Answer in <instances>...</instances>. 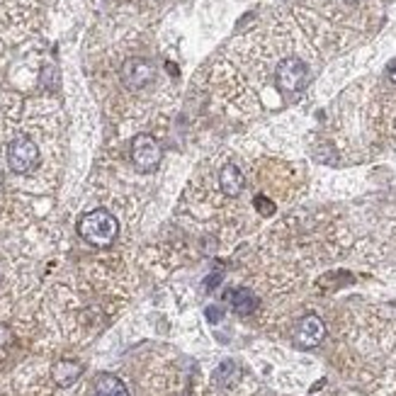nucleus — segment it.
<instances>
[{
	"label": "nucleus",
	"mask_w": 396,
	"mask_h": 396,
	"mask_svg": "<svg viewBox=\"0 0 396 396\" xmlns=\"http://www.w3.org/2000/svg\"><path fill=\"white\" fill-rule=\"evenodd\" d=\"M78 234L88 246L93 248H110L120 236V222L108 209H93L80 217Z\"/></svg>",
	"instance_id": "nucleus-1"
},
{
	"label": "nucleus",
	"mask_w": 396,
	"mask_h": 396,
	"mask_svg": "<svg viewBox=\"0 0 396 396\" xmlns=\"http://www.w3.org/2000/svg\"><path fill=\"white\" fill-rule=\"evenodd\" d=\"M39 163H41V153L32 139L17 137L13 144L8 146V165L13 173L27 175V173H32L34 168H39Z\"/></svg>",
	"instance_id": "nucleus-2"
},
{
	"label": "nucleus",
	"mask_w": 396,
	"mask_h": 396,
	"mask_svg": "<svg viewBox=\"0 0 396 396\" xmlns=\"http://www.w3.org/2000/svg\"><path fill=\"white\" fill-rule=\"evenodd\" d=\"M275 80L282 93H299L309 83V66L301 58L289 56L285 61H280V66L275 71Z\"/></svg>",
	"instance_id": "nucleus-3"
},
{
	"label": "nucleus",
	"mask_w": 396,
	"mask_h": 396,
	"mask_svg": "<svg viewBox=\"0 0 396 396\" xmlns=\"http://www.w3.org/2000/svg\"><path fill=\"white\" fill-rule=\"evenodd\" d=\"M132 161L139 170L144 173H151L156 170L163 161V149L151 134H137L132 139Z\"/></svg>",
	"instance_id": "nucleus-4"
},
{
	"label": "nucleus",
	"mask_w": 396,
	"mask_h": 396,
	"mask_svg": "<svg viewBox=\"0 0 396 396\" xmlns=\"http://www.w3.org/2000/svg\"><path fill=\"white\" fill-rule=\"evenodd\" d=\"M323 338H326V323H323V318L316 314L301 316L292 328V340L297 343L299 348H316V345H321Z\"/></svg>",
	"instance_id": "nucleus-5"
},
{
	"label": "nucleus",
	"mask_w": 396,
	"mask_h": 396,
	"mask_svg": "<svg viewBox=\"0 0 396 396\" xmlns=\"http://www.w3.org/2000/svg\"><path fill=\"white\" fill-rule=\"evenodd\" d=\"M120 75H122V83L129 88V90H141V88H146L153 80L156 68H153V63L149 61V58L132 56L122 63Z\"/></svg>",
	"instance_id": "nucleus-6"
},
{
	"label": "nucleus",
	"mask_w": 396,
	"mask_h": 396,
	"mask_svg": "<svg viewBox=\"0 0 396 396\" xmlns=\"http://www.w3.org/2000/svg\"><path fill=\"white\" fill-rule=\"evenodd\" d=\"M83 372H85V368H83L78 360L63 358V360H56L49 368V380L58 389H71L83 377Z\"/></svg>",
	"instance_id": "nucleus-7"
},
{
	"label": "nucleus",
	"mask_w": 396,
	"mask_h": 396,
	"mask_svg": "<svg viewBox=\"0 0 396 396\" xmlns=\"http://www.w3.org/2000/svg\"><path fill=\"white\" fill-rule=\"evenodd\" d=\"M226 299H229L231 309L239 316H251L253 311L258 309V304H260L258 294L253 292V289H248V287H236V289H231V292L226 294Z\"/></svg>",
	"instance_id": "nucleus-8"
},
{
	"label": "nucleus",
	"mask_w": 396,
	"mask_h": 396,
	"mask_svg": "<svg viewBox=\"0 0 396 396\" xmlns=\"http://www.w3.org/2000/svg\"><path fill=\"white\" fill-rule=\"evenodd\" d=\"M90 396H129V389L117 375L103 372V375H98L95 382H93Z\"/></svg>",
	"instance_id": "nucleus-9"
},
{
	"label": "nucleus",
	"mask_w": 396,
	"mask_h": 396,
	"mask_svg": "<svg viewBox=\"0 0 396 396\" xmlns=\"http://www.w3.org/2000/svg\"><path fill=\"white\" fill-rule=\"evenodd\" d=\"M244 185H246V178H244V173H241V168H236V165H224L222 173H219V187H222V192L226 194V197H239V194L244 192Z\"/></svg>",
	"instance_id": "nucleus-10"
},
{
	"label": "nucleus",
	"mask_w": 396,
	"mask_h": 396,
	"mask_svg": "<svg viewBox=\"0 0 396 396\" xmlns=\"http://www.w3.org/2000/svg\"><path fill=\"white\" fill-rule=\"evenodd\" d=\"M256 204H258V212L260 214H265V217H270L275 212V204L270 202V199H265L263 194H260V197H256Z\"/></svg>",
	"instance_id": "nucleus-11"
},
{
	"label": "nucleus",
	"mask_w": 396,
	"mask_h": 396,
	"mask_svg": "<svg viewBox=\"0 0 396 396\" xmlns=\"http://www.w3.org/2000/svg\"><path fill=\"white\" fill-rule=\"evenodd\" d=\"M10 340H13V328L8 323H0V348H5Z\"/></svg>",
	"instance_id": "nucleus-12"
},
{
	"label": "nucleus",
	"mask_w": 396,
	"mask_h": 396,
	"mask_svg": "<svg viewBox=\"0 0 396 396\" xmlns=\"http://www.w3.org/2000/svg\"><path fill=\"white\" fill-rule=\"evenodd\" d=\"M387 75H389V80H392L394 85H396V58H394L392 63H389V68H387Z\"/></svg>",
	"instance_id": "nucleus-13"
},
{
	"label": "nucleus",
	"mask_w": 396,
	"mask_h": 396,
	"mask_svg": "<svg viewBox=\"0 0 396 396\" xmlns=\"http://www.w3.org/2000/svg\"><path fill=\"white\" fill-rule=\"evenodd\" d=\"M207 316H209L212 321H219V318H222V314H219L217 306H209V309H207Z\"/></svg>",
	"instance_id": "nucleus-14"
},
{
	"label": "nucleus",
	"mask_w": 396,
	"mask_h": 396,
	"mask_svg": "<svg viewBox=\"0 0 396 396\" xmlns=\"http://www.w3.org/2000/svg\"><path fill=\"white\" fill-rule=\"evenodd\" d=\"M345 3H365V0H345Z\"/></svg>",
	"instance_id": "nucleus-15"
},
{
	"label": "nucleus",
	"mask_w": 396,
	"mask_h": 396,
	"mask_svg": "<svg viewBox=\"0 0 396 396\" xmlns=\"http://www.w3.org/2000/svg\"><path fill=\"white\" fill-rule=\"evenodd\" d=\"M0 287H3V275H0Z\"/></svg>",
	"instance_id": "nucleus-16"
}]
</instances>
